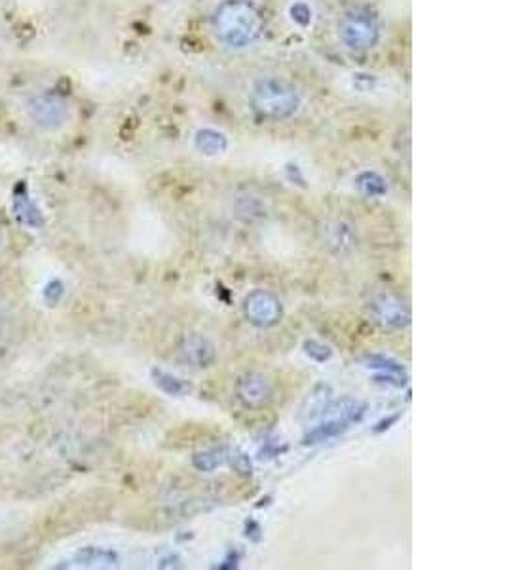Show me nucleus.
Returning <instances> with one entry per match:
<instances>
[{
	"mask_svg": "<svg viewBox=\"0 0 507 570\" xmlns=\"http://www.w3.org/2000/svg\"><path fill=\"white\" fill-rule=\"evenodd\" d=\"M213 33L226 48H251L264 35V18L251 0H223L213 10Z\"/></svg>",
	"mask_w": 507,
	"mask_h": 570,
	"instance_id": "nucleus-1",
	"label": "nucleus"
},
{
	"mask_svg": "<svg viewBox=\"0 0 507 570\" xmlns=\"http://www.w3.org/2000/svg\"><path fill=\"white\" fill-rule=\"evenodd\" d=\"M249 105L261 120L285 122L301 113L303 96L285 78L261 77L249 88Z\"/></svg>",
	"mask_w": 507,
	"mask_h": 570,
	"instance_id": "nucleus-2",
	"label": "nucleus"
},
{
	"mask_svg": "<svg viewBox=\"0 0 507 570\" xmlns=\"http://www.w3.org/2000/svg\"><path fill=\"white\" fill-rule=\"evenodd\" d=\"M337 35L345 48L352 52H369L381 43V18L371 8H350L338 20Z\"/></svg>",
	"mask_w": 507,
	"mask_h": 570,
	"instance_id": "nucleus-3",
	"label": "nucleus"
},
{
	"mask_svg": "<svg viewBox=\"0 0 507 570\" xmlns=\"http://www.w3.org/2000/svg\"><path fill=\"white\" fill-rule=\"evenodd\" d=\"M29 119L44 132H59L71 120V107L64 96L56 92H38L27 101Z\"/></svg>",
	"mask_w": 507,
	"mask_h": 570,
	"instance_id": "nucleus-4",
	"label": "nucleus"
},
{
	"mask_svg": "<svg viewBox=\"0 0 507 570\" xmlns=\"http://www.w3.org/2000/svg\"><path fill=\"white\" fill-rule=\"evenodd\" d=\"M244 314L249 320V324L268 329L280 324L283 316L282 303L267 289H255L244 301Z\"/></svg>",
	"mask_w": 507,
	"mask_h": 570,
	"instance_id": "nucleus-5",
	"label": "nucleus"
},
{
	"mask_svg": "<svg viewBox=\"0 0 507 570\" xmlns=\"http://www.w3.org/2000/svg\"><path fill=\"white\" fill-rule=\"evenodd\" d=\"M367 312L373 317V322L386 329H403L410 324L409 306L392 293L374 297L373 301L367 304Z\"/></svg>",
	"mask_w": 507,
	"mask_h": 570,
	"instance_id": "nucleus-6",
	"label": "nucleus"
},
{
	"mask_svg": "<svg viewBox=\"0 0 507 570\" xmlns=\"http://www.w3.org/2000/svg\"><path fill=\"white\" fill-rule=\"evenodd\" d=\"M236 394L246 407H264L274 398V388L262 373H244L236 382Z\"/></svg>",
	"mask_w": 507,
	"mask_h": 570,
	"instance_id": "nucleus-7",
	"label": "nucleus"
},
{
	"mask_svg": "<svg viewBox=\"0 0 507 570\" xmlns=\"http://www.w3.org/2000/svg\"><path fill=\"white\" fill-rule=\"evenodd\" d=\"M12 215L20 225L25 228H33V231H41L46 225L41 208L35 204V200L29 194L25 185H20L14 190V198H12Z\"/></svg>",
	"mask_w": 507,
	"mask_h": 570,
	"instance_id": "nucleus-8",
	"label": "nucleus"
},
{
	"mask_svg": "<svg viewBox=\"0 0 507 570\" xmlns=\"http://www.w3.org/2000/svg\"><path fill=\"white\" fill-rule=\"evenodd\" d=\"M179 353L183 356L184 361H189L194 367H210L217 358V350L212 340L196 335V333L184 335L179 345Z\"/></svg>",
	"mask_w": 507,
	"mask_h": 570,
	"instance_id": "nucleus-9",
	"label": "nucleus"
},
{
	"mask_svg": "<svg viewBox=\"0 0 507 570\" xmlns=\"http://www.w3.org/2000/svg\"><path fill=\"white\" fill-rule=\"evenodd\" d=\"M72 561H75V567H82V569H114L121 563V557L111 548L86 546V548L78 549Z\"/></svg>",
	"mask_w": 507,
	"mask_h": 570,
	"instance_id": "nucleus-10",
	"label": "nucleus"
},
{
	"mask_svg": "<svg viewBox=\"0 0 507 570\" xmlns=\"http://www.w3.org/2000/svg\"><path fill=\"white\" fill-rule=\"evenodd\" d=\"M324 239L327 247H329L331 252H335V254H345V252H348V249L356 244L352 226L346 225L342 221L327 223Z\"/></svg>",
	"mask_w": 507,
	"mask_h": 570,
	"instance_id": "nucleus-11",
	"label": "nucleus"
},
{
	"mask_svg": "<svg viewBox=\"0 0 507 570\" xmlns=\"http://www.w3.org/2000/svg\"><path fill=\"white\" fill-rule=\"evenodd\" d=\"M228 458V447H218V449H207V451L196 452L192 457V465L200 472H213L218 466H223Z\"/></svg>",
	"mask_w": 507,
	"mask_h": 570,
	"instance_id": "nucleus-12",
	"label": "nucleus"
},
{
	"mask_svg": "<svg viewBox=\"0 0 507 570\" xmlns=\"http://www.w3.org/2000/svg\"><path fill=\"white\" fill-rule=\"evenodd\" d=\"M331 402V388L329 387H317L311 395H308V400L304 403L303 415L308 418V421H314L325 407H327V403Z\"/></svg>",
	"mask_w": 507,
	"mask_h": 570,
	"instance_id": "nucleus-13",
	"label": "nucleus"
},
{
	"mask_svg": "<svg viewBox=\"0 0 507 570\" xmlns=\"http://www.w3.org/2000/svg\"><path fill=\"white\" fill-rule=\"evenodd\" d=\"M153 379H155L156 387L168 395H183L187 390H191V387L183 379L160 371V369H153Z\"/></svg>",
	"mask_w": 507,
	"mask_h": 570,
	"instance_id": "nucleus-14",
	"label": "nucleus"
},
{
	"mask_svg": "<svg viewBox=\"0 0 507 570\" xmlns=\"http://www.w3.org/2000/svg\"><path fill=\"white\" fill-rule=\"evenodd\" d=\"M356 185H358V189H360L365 197H384L387 192L386 181H384L379 174H373V171L361 174V176L356 179Z\"/></svg>",
	"mask_w": 507,
	"mask_h": 570,
	"instance_id": "nucleus-15",
	"label": "nucleus"
},
{
	"mask_svg": "<svg viewBox=\"0 0 507 570\" xmlns=\"http://www.w3.org/2000/svg\"><path fill=\"white\" fill-rule=\"evenodd\" d=\"M196 145L198 148L207 156H217L226 150L225 137L217 134V132H210V130H205V132H200V134H198Z\"/></svg>",
	"mask_w": 507,
	"mask_h": 570,
	"instance_id": "nucleus-16",
	"label": "nucleus"
},
{
	"mask_svg": "<svg viewBox=\"0 0 507 570\" xmlns=\"http://www.w3.org/2000/svg\"><path fill=\"white\" fill-rule=\"evenodd\" d=\"M365 367L369 369H379L382 373H392V375H403V366L402 364H397L395 359L386 358V356H367Z\"/></svg>",
	"mask_w": 507,
	"mask_h": 570,
	"instance_id": "nucleus-17",
	"label": "nucleus"
},
{
	"mask_svg": "<svg viewBox=\"0 0 507 570\" xmlns=\"http://www.w3.org/2000/svg\"><path fill=\"white\" fill-rule=\"evenodd\" d=\"M226 462H230L234 472L240 473L244 478L254 473V465H251V460H249L246 452L236 451V449H234V451L233 449H228V458H226Z\"/></svg>",
	"mask_w": 507,
	"mask_h": 570,
	"instance_id": "nucleus-18",
	"label": "nucleus"
},
{
	"mask_svg": "<svg viewBox=\"0 0 507 570\" xmlns=\"http://www.w3.org/2000/svg\"><path fill=\"white\" fill-rule=\"evenodd\" d=\"M304 354L317 361V364H325V361L331 359L333 350L324 343H319V340H306L304 343Z\"/></svg>",
	"mask_w": 507,
	"mask_h": 570,
	"instance_id": "nucleus-19",
	"label": "nucleus"
},
{
	"mask_svg": "<svg viewBox=\"0 0 507 570\" xmlns=\"http://www.w3.org/2000/svg\"><path fill=\"white\" fill-rule=\"evenodd\" d=\"M65 293V286L61 280H52V282L44 288V299L48 301L52 306L54 304L59 303L61 301V297H64Z\"/></svg>",
	"mask_w": 507,
	"mask_h": 570,
	"instance_id": "nucleus-20",
	"label": "nucleus"
},
{
	"mask_svg": "<svg viewBox=\"0 0 507 570\" xmlns=\"http://www.w3.org/2000/svg\"><path fill=\"white\" fill-rule=\"evenodd\" d=\"M4 244V233H2V228H0V247Z\"/></svg>",
	"mask_w": 507,
	"mask_h": 570,
	"instance_id": "nucleus-21",
	"label": "nucleus"
}]
</instances>
